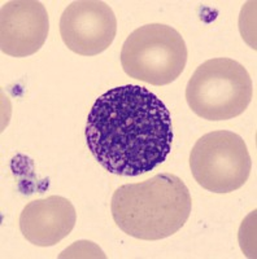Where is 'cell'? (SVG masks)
I'll use <instances>...</instances> for the list:
<instances>
[{"label": "cell", "instance_id": "cell-4", "mask_svg": "<svg viewBox=\"0 0 257 259\" xmlns=\"http://www.w3.org/2000/svg\"><path fill=\"white\" fill-rule=\"evenodd\" d=\"M189 51L174 27L150 24L134 30L121 50V65L130 78L154 85L174 82L186 68Z\"/></svg>", "mask_w": 257, "mask_h": 259}, {"label": "cell", "instance_id": "cell-5", "mask_svg": "<svg viewBox=\"0 0 257 259\" xmlns=\"http://www.w3.org/2000/svg\"><path fill=\"white\" fill-rule=\"evenodd\" d=\"M190 167L199 186L213 193H230L248 180L252 159L242 136L222 130L205 134L195 143Z\"/></svg>", "mask_w": 257, "mask_h": 259}, {"label": "cell", "instance_id": "cell-1", "mask_svg": "<svg viewBox=\"0 0 257 259\" xmlns=\"http://www.w3.org/2000/svg\"><path fill=\"white\" fill-rule=\"evenodd\" d=\"M85 136L92 156L108 172L131 178L166 161L174 133L165 104L145 87L126 84L98 97Z\"/></svg>", "mask_w": 257, "mask_h": 259}, {"label": "cell", "instance_id": "cell-6", "mask_svg": "<svg viewBox=\"0 0 257 259\" xmlns=\"http://www.w3.org/2000/svg\"><path fill=\"white\" fill-rule=\"evenodd\" d=\"M117 18L100 0H78L66 7L60 18V35L71 52L96 56L112 45Z\"/></svg>", "mask_w": 257, "mask_h": 259}, {"label": "cell", "instance_id": "cell-7", "mask_svg": "<svg viewBox=\"0 0 257 259\" xmlns=\"http://www.w3.org/2000/svg\"><path fill=\"white\" fill-rule=\"evenodd\" d=\"M50 18L36 0H11L0 12V50L12 57L38 52L47 40Z\"/></svg>", "mask_w": 257, "mask_h": 259}, {"label": "cell", "instance_id": "cell-3", "mask_svg": "<svg viewBox=\"0 0 257 259\" xmlns=\"http://www.w3.org/2000/svg\"><path fill=\"white\" fill-rule=\"evenodd\" d=\"M253 85L247 69L226 57L207 60L198 66L186 87L190 109L207 121H228L251 104Z\"/></svg>", "mask_w": 257, "mask_h": 259}, {"label": "cell", "instance_id": "cell-8", "mask_svg": "<svg viewBox=\"0 0 257 259\" xmlns=\"http://www.w3.org/2000/svg\"><path fill=\"white\" fill-rule=\"evenodd\" d=\"M77 212L73 203L61 196L34 200L20 215V230L30 244L50 247L59 244L73 231Z\"/></svg>", "mask_w": 257, "mask_h": 259}, {"label": "cell", "instance_id": "cell-2", "mask_svg": "<svg viewBox=\"0 0 257 259\" xmlns=\"http://www.w3.org/2000/svg\"><path fill=\"white\" fill-rule=\"evenodd\" d=\"M192 200L180 178L163 172L115 191L111 211L120 230L134 239L156 241L177 233L189 221Z\"/></svg>", "mask_w": 257, "mask_h": 259}]
</instances>
